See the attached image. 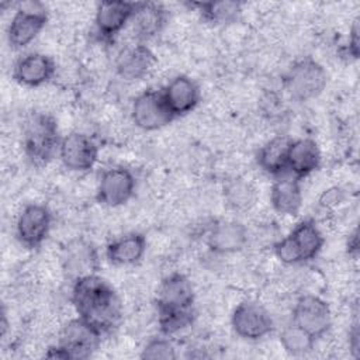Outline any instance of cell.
Masks as SVG:
<instances>
[{"label": "cell", "instance_id": "1", "mask_svg": "<svg viewBox=\"0 0 360 360\" xmlns=\"http://www.w3.org/2000/svg\"><path fill=\"white\" fill-rule=\"evenodd\" d=\"M70 300L77 316L101 336L111 333L120 325L122 307L118 294L97 273L72 281Z\"/></svg>", "mask_w": 360, "mask_h": 360}, {"label": "cell", "instance_id": "2", "mask_svg": "<svg viewBox=\"0 0 360 360\" xmlns=\"http://www.w3.org/2000/svg\"><path fill=\"white\" fill-rule=\"evenodd\" d=\"M60 141L58 122L52 115L34 111L27 117L22 125V149L32 166L48 165L58 153Z\"/></svg>", "mask_w": 360, "mask_h": 360}, {"label": "cell", "instance_id": "3", "mask_svg": "<svg viewBox=\"0 0 360 360\" xmlns=\"http://www.w3.org/2000/svg\"><path fill=\"white\" fill-rule=\"evenodd\" d=\"M325 245V236L311 218L300 221L292 231L274 243L276 257L287 264H302L314 260Z\"/></svg>", "mask_w": 360, "mask_h": 360}, {"label": "cell", "instance_id": "4", "mask_svg": "<svg viewBox=\"0 0 360 360\" xmlns=\"http://www.w3.org/2000/svg\"><path fill=\"white\" fill-rule=\"evenodd\" d=\"M328 84L325 68L307 56L295 60L284 75V89L295 101L305 103L322 94Z\"/></svg>", "mask_w": 360, "mask_h": 360}, {"label": "cell", "instance_id": "5", "mask_svg": "<svg viewBox=\"0 0 360 360\" xmlns=\"http://www.w3.org/2000/svg\"><path fill=\"white\" fill-rule=\"evenodd\" d=\"M48 22V13L39 3H24L13 14L7 27V41L11 49L30 45Z\"/></svg>", "mask_w": 360, "mask_h": 360}, {"label": "cell", "instance_id": "6", "mask_svg": "<svg viewBox=\"0 0 360 360\" xmlns=\"http://www.w3.org/2000/svg\"><path fill=\"white\" fill-rule=\"evenodd\" d=\"M231 326L245 340H260L274 330V321L262 304L243 300L232 311Z\"/></svg>", "mask_w": 360, "mask_h": 360}, {"label": "cell", "instance_id": "7", "mask_svg": "<svg viewBox=\"0 0 360 360\" xmlns=\"http://www.w3.org/2000/svg\"><path fill=\"white\" fill-rule=\"evenodd\" d=\"M291 322L318 340L325 336L332 326L330 307L323 298L314 294H305L294 304Z\"/></svg>", "mask_w": 360, "mask_h": 360}, {"label": "cell", "instance_id": "8", "mask_svg": "<svg viewBox=\"0 0 360 360\" xmlns=\"http://www.w3.org/2000/svg\"><path fill=\"white\" fill-rule=\"evenodd\" d=\"M131 118L142 131H158L176 120L166 105L162 91L153 89H148L134 98Z\"/></svg>", "mask_w": 360, "mask_h": 360}, {"label": "cell", "instance_id": "9", "mask_svg": "<svg viewBox=\"0 0 360 360\" xmlns=\"http://www.w3.org/2000/svg\"><path fill=\"white\" fill-rule=\"evenodd\" d=\"M52 212L44 204H28L17 217L15 236L27 249H38L49 236L52 228Z\"/></svg>", "mask_w": 360, "mask_h": 360}, {"label": "cell", "instance_id": "10", "mask_svg": "<svg viewBox=\"0 0 360 360\" xmlns=\"http://www.w3.org/2000/svg\"><path fill=\"white\" fill-rule=\"evenodd\" d=\"M138 1L127 0H104L97 4L94 25L100 41L111 44L120 35V32L131 22Z\"/></svg>", "mask_w": 360, "mask_h": 360}, {"label": "cell", "instance_id": "11", "mask_svg": "<svg viewBox=\"0 0 360 360\" xmlns=\"http://www.w3.org/2000/svg\"><path fill=\"white\" fill-rule=\"evenodd\" d=\"M58 156L68 170L86 173L98 160V145L89 135L73 131L62 138Z\"/></svg>", "mask_w": 360, "mask_h": 360}, {"label": "cell", "instance_id": "12", "mask_svg": "<svg viewBox=\"0 0 360 360\" xmlns=\"http://www.w3.org/2000/svg\"><path fill=\"white\" fill-rule=\"evenodd\" d=\"M135 187L136 180L129 169L122 166L110 167L100 176L96 198L101 205L121 207L132 198Z\"/></svg>", "mask_w": 360, "mask_h": 360}, {"label": "cell", "instance_id": "13", "mask_svg": "<svg viewBox=\"0 0 360 360\" xmlns=\"http://www.w3.org/2000/svg\"><path fill=\"white\" fill-rule=\"evenodd\" d=\"M101 338L96 329L77 316L63 325L58 345L66 350L70 360H82L93 356L101 343Z\"/></svg>", "mask_w": 360, "mask_h": 360}, {"label": "cell", "instance_id": "14", "mask_svg": "<svg viewBox=\"0 0 360 360\" xmlns=\"http://www.w3.org/2000/svg\"><path fill=\"white\" fill-rule=\"evenodd\" d=\"M195 294L190 278L183 273H172L166 276L156 291V312L193 309Z\"/></svg>", "mask_w": 360, "mask_h": 360}, {"label": "cell", "instance_id": "15", "mask_svg": "<svg viewBox=\"0 0 360 360\" xmlns=\"http://www.w3.org/2000/svg\"><path fill=\"white\" fill-rule=\"evenodd\" d=\"M60 259L63 273L72 281L87 274H94L98 270L97 249L84 238H76L68 242L62 249Z\"/></svg>", "mask_w": 360, "mask_h": 360}, {"label": "cell", "instance_id": "16", "mask_svg": "<svg viewBox=\"0 0 360 360\" xmlns=\"http://www.w3.org/2000/svg\"><path fill=\"white\" fill-rule=\"evenodd\" d=\"M163 100L174 118L190 114L200 103L201 91L195 80L187 75L174 76L163 89Z\"/></svg>", "mask_w": 360, "mask_h": 360}, {"label": "cell", "instance_id": "17", "mask_svg": "<svg viewBox=\"0 0 360 360\" xmlns=\"http://www.w3.org/2000/svg\"><path fill=\"white\" fill-rule=\"evenodd\" d=\"M55 72L56 63L49 55L30 52L14 63L13 79L25 87H39L49 83Z\"/></svg>", "mask_w": 360, "mask_h": 360}, {"label": "cell", "instance_id": "18", "mask_svg": "<svg viewBox=\"0 0 360 360\" xmlns=\"http://www.w3.org/2000/svg\"><path fill=\"white\" fill-rule=\"evenodd\" d=\"M155 63L156 56L153 51L143 42H138L120 51L115 59V72L127 82H136L146 77Z\"/></svg>", "mask_w": 360, "mask_h": 360}, {"label": "cell", "instance_id": "19", "mask_svg": "<svg viewBox=\"0 0 360 360\" xmlns=\"http://www.w3.org/2000/svg\"><path fill=\"white\" fill-rule=\"evenodd\" d=\"M248 229L238 221H218L207 235V246L217 255L240 252L248 243Z\"/></svg>", "mask_w": 360, "mask_h": 360}, {"label": "cell", "instance_id": "20", "mask_svg": "<svg viewBox=\"0 0 360 360\" xmlns=\"http://www.w3.org/2000/svg\"><path fill=\"white\" fill-rule=\"evenodd\" d=\"M321 162V149L314 139L300 138L290 142L287 156V173L302 180L319 170Z\"/></svg>", "mask_w": 360, "mask_h": 360}, {"label": "cell", "instance_id": "21", "mask_svg": "<svg viewBox=\"0 0 360 360\" xmlns=\"http://www.w3.org/2000/svg\"><path fill=\"white\" fill-rule=\"evenodd\" d=\"M270 204L280 215H298L302 207L301 180L290 173L276 177L270 188Z\"/></svg>", "mask_w": 360, "mask_h": 360}, {"label": "cell", "instance_id": "22", "mask_svg": "<svg viewBox=\"0 0 360 360\" xmlns=\"http://www.w3.org/2000/svg\"><path fill=\"white\" fill-rule=\"evenodd\" d=\"M169 20L167 10L160 3L138 1V7L131 20L135 37L141 41L159 35Z\"/></svg>", "mask_w": 360, "mask_h": 360}, {"label": "cell", "instance_id": "23", "mask_svg": "<svg viewBox=\"0 0 360 360\" xmlns=\"http://www.w3.org/2000/svg\"><path fill=\"white\" fill-rule=\"evenodd\" d=\"M148 242L141 232H128L111 240L105 248V257L115 266H134L146 252Z\"/></svg>", "mask_w": 360, "mask_h": 360}, {"label": "cell", "instance_id": "24", "mask_svg": "<svg viewBox=\"0 0 360 360\" xmlns=\"http://www.w3.org/2000/svg\"><path fill=\"white\" fill-rule=\"evenodd\" d=\"M291 139L285 135H277L269 139L256 155L259 167L269 176L278 177L287 173V156Z\"/></svg>", "mask_w": 360, "mask_h": 360}, {"label": "cell", "instance_id": "25", "mask_svg": "<svg viewBox=\"0 0 360 360\" xmlns=\"http://www.w3.org/2000/svg\"><path fill=\"white\" fill-rule=\"evenodd\" d=\"M188 6L195 8L205 22L212 25H226L235 22L239 18L243 3L233 0L193 1L188 3Z\"/></svg>", "mask_w": 360, "mask_h": 360}, {"label": "cell", "instance_id": "26", "mask_svg": "<svg viewBox=\"0 0 360 360\" xmlns=\"http://www.w3.org/2000/svg\"><path fill=\"white\" fill-rule=\"evenodd\" d=\"M315 339L305 330L290 322L280 332V345L290 356H305L315 347Z\"/></svg>", "mask_w": 360, "mask_h": 360}, {"label": "cell", "instance_id": "27", "mask_svg": "<svg viewBox=\"0 0 360 360\" xmlns=\"http://www.w3.org/2000/svg\"><path fill=\"white\" fill-rule=\"evenodd\" d=\"M224 197L226 204L238 211L248 210L255 202V190L243 179L229 180L224 187Z\"/></svg>", "mask_w": 360, "mask_h": 360}, {"label": "cell", "instance_id": "28", "mask_svg": "<svg viewBox=\"0 0 360 360\" xmlns=\"http://www.w3.org/2000/svg\"><path fill=\"white\" fill-rule=\"evenodd\" d=\"M158 315V326L162 335L172 336L186 328H188L195 318V311L184 309V311H163L156 312Z\"/></svg>", "mask_w": 360, "mask_h": 360}, {"label": "cell", "instance_id": "29", "mask_svg": "<svg viewBox=\"0 0 360 360\" xmlns=\"http://www.w3.org/2000/svg\"><path fill=\"white\" fill-rule=\"evenodd\" d=\"M142 359L148 360H172L176 359V347L167 336L153 338L146 342L141 352Z\"/></svg>", "mask_w": 360, "mask_h": 360}, {"label": "cell", "instance_id": "30", "mask_svg": "<svg viewBox=\"0 0 360 360\" xmlns=\"http://www.w3.org/2000/svg\"><path fill=\"white\" fill-rule=\"evenodd\" d=\"M360 27H359V18H356L349 30V39H347V44H346V53L350 59L356 60L359 59V53H360Z\"/></svg>", "mask_w": 360, "mask_h": 360}, {"label": "cell", "instance_id": "31", "mask_svg": "<svg viewBox=\"0 0 360 360\" xmlns=\"http://www.w3.org/2000/svg\"><path fill=\"white\" fill-rule=\"evenodd\" d=\"M345 200V193L339 187H332L325 190L319 197V205L323 208L338 207Z\"/></svg>", "mask_w": 360, "mask_h": 360}, {"label": "cell", "instance_id": "32", "mask_svg": "<svg viewBox=\"0 0 360 360\" xmlns=\"http://www.w3.org/2000/svg\"><path fill=\"white\" fill-rule=\"evenodd\" d=\"M349 350L354 359L360 357V330L357 322H354L349 330Z\"/></svg>", "mask_w": 360, "mask_h": 360}, {"label": "cell", "instance_id": "33", "mask_svg": "<svg viewBox=\"0 0 360 360\" xmlns=\"http://www.w3.org/2000/svg\"><path fill=\"white\" fill-rule=\"evenodd\" d=\"M346 252L352 259H357L359 256V231L354 228L346 240Z\"/></svg>", "mask_w": 360, "mask_h": 360}]
</instances>
